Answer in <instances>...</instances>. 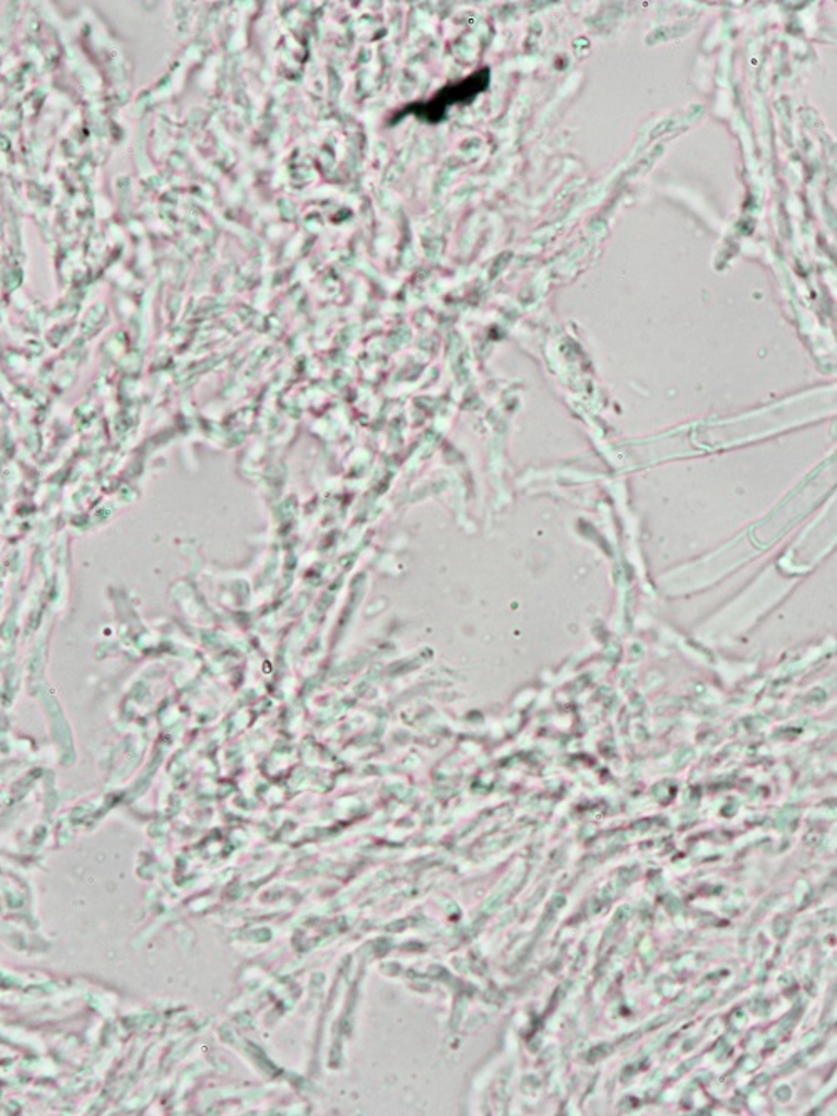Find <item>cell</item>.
Returning a JSON list of instances; mask_svg holds the SVG:
<instances>
[{
    "mask_svg": "<svg viewBox=\"0 0 837 1116\" xmlns=\"http://www.w3.org/2000/svg\"><path fill=\"white\" fill-rule=\"evenodd\" d=\"M487 83H490V69H483V71L474 72L473 75H469L468 80L462 83L455 84V86L446 87L440 91L437 96H434L429 103L423 105L421 109H412L418 118L427 119V121H439L440 116L446 113V108L452 105H459V103H469L473 101L478 94L483 93L486 90Z\"/></svg>",
    "mask_w": 837,
    "mask_h": 1116,
    "instance_id": "1",
    "label": "cell"
}]
</instances>
